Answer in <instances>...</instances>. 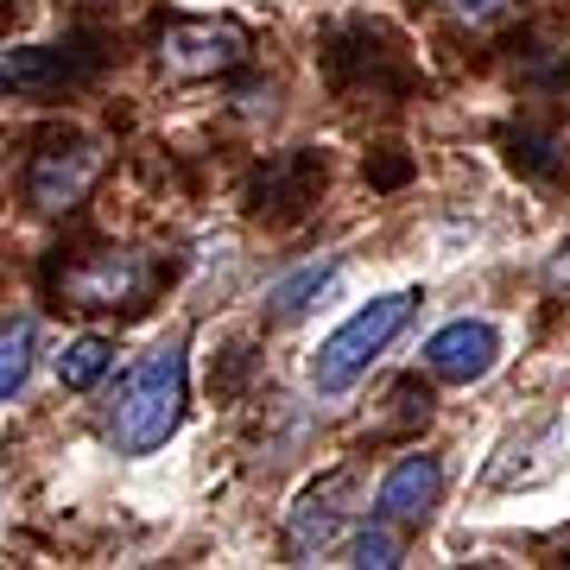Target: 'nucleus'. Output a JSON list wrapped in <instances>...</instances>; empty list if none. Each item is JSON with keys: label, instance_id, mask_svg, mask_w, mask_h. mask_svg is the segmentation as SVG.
I'll return each instance as SVG.
<instances>
[{"label": "nucleus", "instance_id": "nucleus-1", "mask_svg": "<svg viewBox=\"0 0 570 570\" xmlns=\"http://www.w3.org/2000/svg\"><path fill=\"white\" fill-rule=\"evenodd\" d=\"M184 425V348L159 343L121 374L115 412H108V438L121 456H153V450Z\"/></svg>", "mask_w": 570, "mask_h": 570}, {"label": "nucleus", "instance_id": "nucleus-2", "mask_svg": "<svg viewBox=\"0 0 570 570\" xmlns=\"http://www.w3.org/2000/svg\"><path fill=\"white\" fill-rule=\"evenodd\" d=\"M412 305H419V292H387V298H374V305L355 311L343 330H330L324 343H317V355H311V387L324 393V400L348 393L367 367L387 355L393 336L412 324Z\"/></svg>", "mask_w": 570, "mask_h": 570}, {"label": "nucleus", "instance_id": "nucleus-3", "mask_svg": "<svg viewBox=\"0 0 570 570\" xmlns=\"http://www.w3.org/2000/svg\"><path fill=\"white\" fill-rule=\"evenodd\" d=\"M153 292V266L134 247H96L58 266L63 311H134Z\"/></svg>", "mask_w": 570, "mask_h": 570}, {"label": "nucleus", "instance_id": "nucleus-4", "mask_svg": "<svg viewBox=\"0 0 570 570\" xmlns=\"http://www.w3.org/2000/svg\"><path fill=\"white\" fill-rule=\"evenodd\" d=\"M153 58L171 82H209L247 63V32L235 20H165L153 39Z\"/></svg>", "mask_w": 570, "mask_h": 570}, {"label": "nucleus", "instance_id": "nucleus-5", "mask_svg": "<svg viewBox=\"0 0 570 570\" xmlns=\"http://www.w3.org/2000/svg\"><path fill=\"white\" fill-rule=\"evenodd\" d=\"M102 39H70V45H7L0 51V96H51L77 89L102 70Z\"/></svg>", "mask_w": 570, "mask_h": 570}, {"label": "nucleus", "instance_id": "nucleus-6", "mask_svg": "<svg viewBox=\"0 0 570 570\" xmlns=\"http://www.w3.org/2000/svg\"><path fill=\"white\" fill-rule=\"evenodd\" d=\"M96 171H102L96 140L45 146L39 159H32V171H26V197H32V209H70V204H82V197H89Z\"/></svg>", "mask_w": 570, "mask_h": 570}, {"label": "nucleus", "instance_id": "nucleus-7", "mask_svg": "<svg viewBox=\"0 0 570 570\" xmlns=\"http://www.w3.org/2000/svg\"><path fill=\"white\" fill-rule=\"evenodd\" d=\"M494 362H501V330L482 324V317H456V324H444L425 343V367L438 374V381H450V387L482 381Z\"/></svg>", "mask_w": 570, "mask_h": 570}, {"label": "nucleus", "instance_id": "nucleus-8", "mask_svg": "<svg viewBox=\"0 0 570 570\" xmlns=\"http://www.w3.org/2000/svg\"><path fill=\"white\" fill-rule=\"evenodd\" d=\"M348 501H355V475H324L317 489L298 494V508H292V520H285V546H292V558H317V551H330V539L343 532L348 520Z\"/></svg>", "mask_w": 570, "mask_h": 570}, {"label": "nucleus", "instance_id": "nucleus-9", "mask_svg": "<svg viewBox=\"0 0 570 570\" xmlns=\"http://www.w3.org/2000/svg\"><path fill=\"white\" fill-rule=\"evenodd\" d=\"M438 494H444V463L438 456H400L387 469V482L374 494V508L387 527H425L431 508H438Z\"/></svg>", "mask_w": 570, "mask_h": 570}, {"label": "nucleus", "instance_id": "nucleus-10", "mask_svg": "<svg viewBox=\"0 0 570 570\" xmlns=\"http://www.w3.org/2000/svg\"><path fill=\"white\" fill-rule=\"evenodd\" d=\"M317 190H324V171H317L305 153H285V159H273L261 178H254V209H261V216H266V209L279 216V209L311 204Z\"/></svg>", "mask_w": 570, "mask_h": 570}, {"label": "nucleus", "instance_id": "nucleus-11", "mask_svg": "<svg viewBox=\"0 0 570 570\" xmlns=\"http://www.w3.org/2000/svg\"><path fill=\"white\" fill-rule=\"evenodd\" d=\"M330 279H336V261H317V266H298L292 279H279L273 292H266V311L279 317V324H292V317H305L317 298L330 292Z\"/></svg>", "mask_w": 570, "mask_h": 570}, {"label": "nucleus", "instance_id": "nucleus-12", "mask_svg": "<svg viewBox=\"0 0 570 570\" xmlns=\"http://www.w3.org/2000/svg\"><path fill=\"white\" fill-rule=\"evenodd\" d=\"M32 355H39L32 317H7V324H0V400H13V393L32 381Z\"/></svg>", "mask_w": 570, "mask_h": 570}, {"label": "nucleus", "instance_id": "nucleus-13", "mask_svg": "<svg viewBox=\"0 0 570 570\" xmlns=\"http://www.w3.org/2000/svg\"><path fill=\"white\" fill-rule=\"evenodd\" d=\"M108 367H115V343H108V336H77V343L58 355V381L70 393H89Z\"/></svg>", "mask_w": 570, "mask_h": 570}, {"label": "nucleus", "instance_id": "nucleus-14", "mask_svg": "<svg viewBox=\"0 0 570 570\" xmlns=\"http://www.w3.org/2000/svg\"><path fill=\"white\" fill-rule=\"evenodd\" d=\"M348 564H374V570H393L400 564V539L387 527H367L355 546H348Z\"/></svg>", "mask_w": 570, "mask_h": 570}, {"label": "nucleus", "instance_id": "nucleus-15", "mask_svg": "<svg viewBox=\"0 0 570 570\" xmlns=\"http://www.w3.org/2000/svg\"><path fill=\"white\" fill-rule=\"evenodd\" d=\"M444 7H450L463 26H489V20H501V13H508L513 0H444Z\"/></svg>", "mask_w": 570, "mask_h": 570}, {"label": "nucleus", "instance_id": "nucleus-16", "mask_svg": "<svg viewBox=\"0 0 570 570\" xmlns=\"http://www.w3.org/2000/svg\"><path fill=\"white\" fill-rule=\"evenodd\" d=\"M546 279H551V292H570V242L558 247V261L546 266Z\"/></svg>", "mask_w": 570, "mask_h": 570}, {"label": "nucleus", "instance_id": "nucleus-17", "mask_svg": "<svg viewBox=\"0 0 570 570\" xmlns=\"http://www.w3.org/2000/svg\"><path fill=\"white\" fill-rule=\"evenodd\" d=\"M63 7H108V0H63Z\"/></svg>", "mask_w": 570, "mask_h": 570}]
</instances>
